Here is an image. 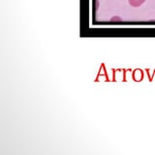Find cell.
<instances>
[{
	"instance_id": "cell-1",
	"label": "cell",
	"mask_w": 155,
	"mask_h": 155,
	"mask_svg": "<svg viewBox=\"0 0 155 155\" xmlns=\"http://www.w3.org/2000/svg\"><path fill=\"white\" fill-rule=\"evenodd\" d=\"M143 78V72L140 69H136L133 72V79L135 81H142Z\"/></svg>"
},
{
	"instance_id": "cell-2",
	"label": "cell",
	"mask_w": 155,
	"mask_h": 155,
	"mask_svg": "<svg viewBox=\"0 0 155 155\" xmlns=\"http://www.w3.org/2000/svg\"><path fill=\"white\" fill-rule=\"evenodd\" d=\"M128 2L132 7L138 8V7L143 5V4L145 2V0H128Z\"/></svg>"
},
{
	"instance_id": "cell-3",
	"label": "cell",
	"mask_w": 155,
	"mask_h": 155,
	"mask_svg": "<svg viewBox=\"0 0 155 155\" xmlns=\"http://www.w3.org/2000/svg\"><path fill=\"white\" fill-rule=\"evenodd\" d=\"M121 21H122V19L119 17H113L110 19V22H121Z\"/></svg>"
}]
</instances>
